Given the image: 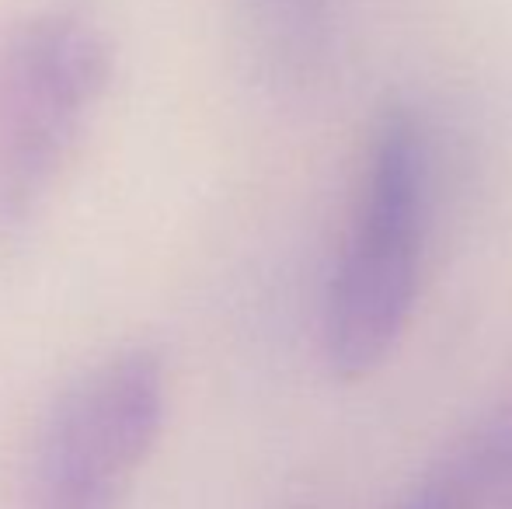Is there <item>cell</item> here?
<instances>
[{
    "label": "cell",
    "mask_w": 512,
    "mask_h": 509,
    "mask_svg": "<svg viewBox=\"0 0 512 509\" xmlns=\"http://www.w3.org/2000/svg\"><path fill=\"white\" fill-rule=\"evenodd\" d=\"M251 39L276 67H304L317 53V0H237Z\"/></svg>",
    "instance_id": "obj_5"
},
{
    "label": "cell",
    "mask_w": 512,
    "mask_h": 509,
    "mask_svg": "<svg viewBox=\"0 0 512 509\" xmlns=\"http://www.w3.org/2000/svg\"><path fill=\"white\" fill-rule=\"evenodd\" d=\"M512 478V401L460 436L398 509H481Z\"/></svg>",
    "instance_id": "obj_4"
},
{
    "label": "cell",
    "mask_w": 512,
    "mask_h": 509,
    "mask_svg": "<svg viewBox=\"0 0 512 509\" xmlns=\"http://www.w3.org/2000/svg\"><path fill=\"white\" fill-rule=\"evenodd\" d=\"M429 217V140L408 105H387L370 136L356 234L324 297L321 346L338 381H363L394 353L415 307Z\"/></svg>",
    "instance_id": "obj_1"
},
{
    "label": "cell",
    "mask_w": 512,
    "mask_h": 509,
    "mask_svg": "<svg viewBox=\"0 0 512 509\" xmlns=\"http://www.w3.org/2000/svg\"><path fill=\"white\" fill-rule=\"evenodd\" d=\"M108 77V42L81 14H32L0 32V231H18L46 206Z\"/></svg>",
    "instance_id": "obj_2"
},
{
    "label": "cell",
    "mask_w": 512,
    "mask_h": 509,
    "mask_svg": "<svg viewBox=\"0 0 512 509\" xmlns=\"http://www.w3.org/2000/svg\"><path fill=\"white\" fill-rule=\"evenodd\" d=\"M168 412L154 349H122L56 398L35 454L32 509H126Z\"/></svg>",
    "instance_id": "obj_3"
}]
</instances>
